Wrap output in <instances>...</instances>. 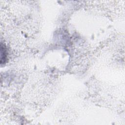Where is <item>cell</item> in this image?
Returning <instances> with one entry per match:
<instances>
[{"mask_svg": "<svg viewBox=\"0 0 125 125\" xmlns=\"http://www.w3.org/2000/svg\"><path fill=\"white\" fill-rule=\"evenodd\" d=\"M0 56H1V63H4L6 59V50L5 47L2 43H1L0 45Z\"/></svg>", "mask_w": 125, "mask_h": 125, "instance_id": "6da1fadb", "label": "cell"}]
</instances>
